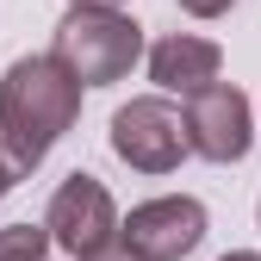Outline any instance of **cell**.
Listing matches in <instances>:
<instances>
[{
    "mask_svg": "<svg viewBox=\"0 0 261 261\" xmlns=\"http://www.w3.org/2000/svg\"><path fill=\"white\" fill-rule=\"evenodd\" d=\"M75 118H81V81L56 56H19L0 75V143L13 149L25 174L75 130Z\"/></svg>",
    "mask_w": 261,
    "mask_h": 261,
    "instance_id": "1",
    "label": "cell"
},
{
    "mask_svg": "<svg viewBox=\"0 0 261 261\" xmlns=\"http://www.w3.org/2000/svg\"><path fill=\"white\" fill-rule=\"evenodd\" d=\"M50 56L69 69L81 87H112L137 69L143 56V25L124 7H69L50 38Z\"/></svg>",
    "mask_w": 261,
    "mask_h": 261,
    "instance_id": "2",
    "label": "cell"
},
{
    "mask_svg": "<svg viewBox=\"0 0 261 261\" xmlns=\"http://www.w3.org/2000/svg\"><path fill=\"white\" fill-rule=\"evenodd\" d=\"M112 155L137 174H174L180 162L193 155L187 149V124H180V106L168 93H143V100H124L112 112Z\"/></svg>",
    "mask_w": 261,
    "mask_h": 261,
    "instance_id": "3",
    "label": "cell"
},
{
    "mask_svg": "<svg viewBox=\"0 0 261 261\" xmlns=\"http://www.w3.org/2000/svg\"><path fill=\"white\" fill-rule=\"evenodd\" d=\"M205 205L193 193H162V199L130 205V218H118V243L137 261H187L205 243Z\"/></svg>",
    "mask_w": 261,
    "mask_h": 261,
    "instance_id": "4",
    "label": "cell"
},
{
    "mask_svg": "<svg viewBox=\"0 0 261 261\" xmlns=\"http://www.w3.org/2000/svg\"><path fill=\"white\" fill-rule=\"evenodd\" d=\"M180 124H187V149H193V155H205V162H218V168L243 162L249 143H255L249 93L230 87V81H212V87H199V93H187Z\"/></svg>",
    "mask_w": 261,
    "mask_h": 261,
    "instance_id": "5",
    "label": "cell"
},
{
    "mask_svg": "<svg viewBox=\"0 0 261 261\" xmlns=\"http://www.w3.org/2000/svg\"><path fill=\"white\" fill-rule=\"evenodd\" d=\"M118 205L100 174H69L56 193H50V212H44V230H50V249H69V255H87V249H106L118 243Z\"/></svg>",
    "mask_w": 261,
    "mask_h": 261,
    "instance_id": "6",
    "label": "cell"
},
{
    "mask_svg": "<svg viewBox=\"0 0 261 261\" xmlns=\"http://www.w3.org/2000/svg\"><path fill=\"white\" fill-rule=\"evenodd\" d=\"M218 69H224V50L199 31H168L149 44V81L162 93H199L218 81Z\"/></svg>",
    "mask_w": 261,
    "mask_h": 261,
    "instance_id": "7",
    "label": "cell"
},
{
    "mask_svg": "<svg viewBox=\"0 0 261 261\" xmlns=\"http://www.w3.org/2000/svg\"><path fill=\"white\" fill-rule=\"evenodd\" d=\"M44 255H50L44 224H7L0 230V261H44Z\"/></svg>",
    "mask_w": 261,
    "mask_h": 261,
    "instance_id": "8",
    "label": "cell"
},
{
    "mask_svg": "<svg viewBox=\"0 0 261 261\" xmlns=\"http://www.w3.org/2000/svg\"><path fill=\"white\" fill-rule=\"evenodd\" d=\"M174 7H180V13H193V19H224L237 0H174Z\"/></svg>",
    "mask_w": 261,
    "mask_h": 261,
    "instance_id": "9",
    "label": "cell"
},
{
    "mask_svg": "<svg viewBox=\"0 0 261 261\" xmlns=\"http://www.w3.org/2000/svg\"><path fill=\"white\" fill-rule=\"evenodd\" d=\"M19 180H25V168H19V162H13V149H7V143H0V199H7V193H13Z\"/></svg>",
    "mask_w": 261,
    "mask_h": 261,
    "instance_id": "10",
    "label": "cell"
},
{
    "mask_svg": "<svg viewBox=\"0 0 261 261\" xmlns=\"http://www.w3.org/2000/svg\"><path fill=\"white\" fill-rule=\"evenodd\" d=\"M75 261H137V255H130L124 243H106V249H87V255H75Z\"/></svg>",
    "mask_w": 261,
    "mask_h": 261,
    "instance_id": "11",
    "label": "cell"
},
{
    "mask_svg": "<svg viewBox=\"0 0 261 261\" xmlns=\"http://www.w3.org/2000/svg\"><path fill=\"white\" fill-rule=\"evenodd\" d=\"M69 7H130V0H69Z\"/></svg>",
    "mask_w": 261,
    "mask_h": 261,
    "instance_id": "12",
    "label": "cell"
},
{
    "mask_svg": "<svg viewBox=\"0 0 261 261\" xmlns=\"http://www.w3.org/2000/svg\"><path fill=\"white\" fill-rule=\"evenodd\" d=\"M218 261H261L255 249H237V255H218Z\"/></svg>",
    "mask_w": 261,
    "mask_h": 261,
    "instance_id": "13",
    "label": "cell"
},
{
    "mask_svg": "<svg viewBox=\"0 0 261 261\" xmlns=\"http://www.w3.org/2000/svg\"><path fill=\"white\" fill-rule=\"evenodd\" d=\"M255 224H261V205H255Z\"/></svg>",
    "mask_w": 261,
    "mask_h": 261,
    "instance_id": "14",
    "label": "cell"
}]
</instances>
